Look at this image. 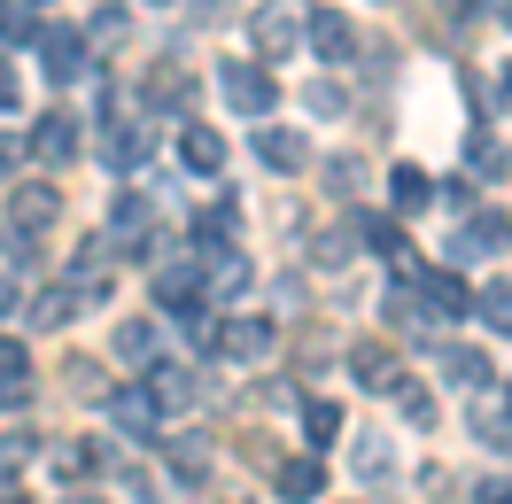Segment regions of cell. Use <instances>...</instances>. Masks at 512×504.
I'll return each mask as SVG.
<instances>
[{
  "label": "cell",
  "instance_id": "7",
  "mask_svg": "<svg viewBox=\"0 0 512 504\" xmlns=\"http://www.w3.org/2000/svg\"><path fill=\"white\" fill-rule=\"evenodd\" d=\"M295 39H303V24H295L288 8H272V0H264V8L249 16V47H256V63H288Z\"/></svg>",
  "mask_w": 512,
  "mask_h": 504
},
{
  "label": "cell",
  "instance_id": "3",
  "mask_svg": "<svg viewBox=\"0 0 512 504\" xmlns=\"http://www.w3.org/2000/svg\"><path fill=\"white\" fill-rule=\"evenodd\" d=\"M32 47H39V70H47L55 86H78V78L94 70V47H86V32H63V24H47Z\"/></svg>",
  "mask_w": 512,
  "mask_h": 504
},
{
  "label": "cell",
  "instance_id": "2",
  "mask_svg": "<svg viewBox=\"0 0 512 504\" xmlns=\"http://www.w3.org/2000/svg\"><path fill=\"white\" fill-rule=\"evenodd\" d=\"M272 342H280V326H272V318H256V311L225 318L218 334H210V349H218L225 365H264V357H272Z\"/></svg>",
  "mask_w": 512,
  "mask_h": 504
},
{
  "label": "cell",
  "instance_id": "10",
  "mask_svg": "<svg viewBox=\"0 0 512 504\" xmlns=\"http://www.w3.org/2000/svg\"><path fill=\"white\" fill-rule=\"evenodd\" d=\"M101 404H109V419H117V435H132V442H163V435H156L163 411H156V396H148V388H109Z\"/></svg>",
  "mask_w": 512,
  "mask_h": 504
},
{
  "label": "cell",
  "instance_id": "16",
  "mask_svg": "<svg viewBox=\"0 0 512 504\" xmlns=\"http://www.w3.org/2000/svg\"><path fill=\"white\" fill-rule=\"evenodd\" d=\"M272 497H288V504H319V497H326V466H319V450H311V458H280V466H272Z\"/></svg>",
  "mask_w": 512,
  "mask_h": 504
},
{
  "label": "cell",
  "instance_id": "4",
  "mask_svg": "<svg viewBox=\"0 0 512 504\" xmlns=\"http://www.w3.org/2000/svg\"><path fill=\"white\" fill-rule=\"evenodd\" d=\"M140 373H148L140 388L156 396V411H163V419H171V411H194V396H202V373H194V365H179V357H148Z\"/></svg>",
  "mask_w": 512,
  "mask_h": 504
},
{
  "label": "cell",
  "instance_id": "21",
  "mask_svg": "<svg viewBox=\"0 0 512 504\" xmlns=\"http://www.w3.org/2000/svg\"><path fill=\"white\" fill-rule=\"evenodd\" d=\"M179 156H187V171L218 179V171H225V140H218L210 125H187V132H179Z\"/></svg>",
  "mask_w": 512,
  "mask_h": 504
},
{
  "label": "cell",
  "instance_id": "49",
  "mask_svg": "<svg viewBox=\"0 0 512 504\" xmlns=\"http://www.w3.org/2000/svg\"><path fill=\"white\" fill-rule=\"evenodd\" d=\"M505 32H512V0H505Z\"/></svg>",
  "mask_w": 512,
  "mask_h": 504
},
{
  "label": "cell",
  "instance_id": "14",
  "mask_svg": "<svg viewBox=\"0 0 512 504\" xmlns=\"http://www.w3.org/2000/svg\"><path fill=\"white\" fill-rule=\"evenodd\" d=\"M350 373H357V388L396 396V388H404V357H396L388 342H357V349H350Z\"/></svg>",
  "mask_w": 512,
  "mask_h": 504
},
{
  "label": "cell",
  "instance_id": "24",
  "mask_svg": "<svg viewBox=\"0 0 512 504\" xmlns=\"http://www.w3.org/2000/svg\"><path fill=\"white\" fill-rule=\"evenodd\" d=\"M365 179H373V171H365V156H326V163H319V187L334 194V202H350Z\"/></svg>",
  "mask_w": 512,
  "mask_h": 504
},
{
  "label": "cell",
  "instance_id": "11",
  "mask_svg": "<svg viewBox=\"0 0 512 504\" xmlns=\"http://www.w3.org/2000/svg\"><path fill=\"white\" fill-rule=\"evenodd\" d=\"M109 256H117V241H78V256H70V295H78V303H101V295H109Z\"/></svg>",
  "mask_w": 512,
  "mask_h": 504
},
{
  "label": "cell",
  "instance_id": "35",
  "mask_svg": "<svg viewBox=\"0 0 512 504\" xmlns=\"http://www.w3.org/2000/svg\"><path fill=\"white\" fill-rule=\"evenodd\" d=\"M303 109H311V117H342V109H350V94H342L334 78H311V94H303Z\"/></svg>",
  "mask_w": 512,
  "mask_h": 504
},
{
  "label": "cell",
  "instance_id": "18",
  "mask_svg": "<svg viewBox=\"0 0 512 504\" xmlns=\"http://www.w3.org/2000/svg\"><path fill=\"white\" fill-rule=\"evenodd\" d=\"M466 396H474V435L489 450H512V404H497L489 388H466Z\"/></svg>",
  "mask_w": 512,
  "mask_h": 504
},
{
  "label": "cell",
  "instance_id": "12",
  "mask_svg": "<svg viewBox=\"0 0 512 504\" xmlns=\"http://www.w3.org/2000/svg\"><path fill=\"white\" fill-rule=\"evenodd\" d=\"M140 109H156V117L194 109V78H187L179 63H148V78H140Z\"/></svg>",
  "mask_w": 512,
  "mask_h": 504
},
{
  "label": "cell",
  "instance_id": "17",
  "mask_svg": "<svg viewBox=\"0 0 512 504\" xmlns=\"http://www.w3.org/2000/svg\"><path fill=\"white\" fill-rule=\"evenodd\" d=\"M388 202H396L404 218H419V210H435V179H427L419 163H396V171H388Z\"/></svg>",
  "mask_w": 512,
  "mask_h": 504
},
{
  "label": "cell",
  "instance_id": "48",
  "mask_svg": "<svg viewBox=\"0 0 512 504\" xmlns=\"http://www.w3.org/2000/svg\"><path fill=\"white\" fill-rule=\"evenodd\" d=\"M70 504H101V497H86V489H78V497H70Z\"/></svg>",
  "mask_w": 512,
  "mask_h": 504
},
{
  "label": "cell",
  "instance_id": "22",
  "mask_svg": "<svg viewBox=\"0 0 512 504\" xmlns=\"http://www.w3.org/2000/svg\"><path fill=\"white\" fill-rule=\"evenodd\" d=\"M24 396H32V357H24V342H0V411Z\"/></svg>",
  "mask_w": 512,
  "mask_h": 504
},
{
  "label": "cell",
  "instance_id": "32",
  "mask_svg": "<svg viewBox=\"0 0 512 504\" xmlns=\"http://www.w3.org/2000/svg\"><path fill=\"white\" fill-rule=\"evenodd\" d=\"M0 256H8V272H32V264H39V233H16V225H0Z\"/></svg>",
  "mask_w": 512,
  "mask_h": 504
},
{
  "label": "cell",
  "instance_id": "33",
  "mask_svg": "<svg viewBox=\"0 0 512 504\" xmlns=\"http://www.w3.org/2000/svg\"><path fill=\"white\" fill-rule=\"evenodd\" d=\"M357 473H365V481H388V473H396V442H357Z\"/></svg>",
  "mask_w": 512,
  "mask_h": 504
},
{
  "label": "cell",
  "instance_id": "39",
  "mask_svg": "<svg viewBox=\"0 0 512 504\" xmlns=\"http://www.w3.org/2000/svg\"><path fill=\"white\" fill-rule=\"evenodd\" d=\"M24 458H39V435L32 427H8L0 435V466H24Z\"/></svg>",
  "mask_w": 512,
  "mask_h": 504
},
{
  "label": "cell",
  "instance_id": "28",
  "mask_svg": "<svg viewBox=\"0 0 512 504\" xmlns=\"http://www.w3.org/2000/svg\"><path fill=\"white\" fill-rule=\"evenodd\" d=\"M334 435H342V404H334V396H311V404H303V442L326 450Z\"/></svg>",
  "mask_w": 512,
  "mask_h": 504
},
{
  "label": "cell",
  "instance_id": "50",
  "mask_svg": "<svg viewBox=\"0 0 512 504\" xmlns=\"http://www.w3.org/2000/svg\"><path fill=\"white\" fill-rule=\"evenodd\" d=\"M505 404H512V380H505Z\"/></svg>",
  "mask_w": 512,
  "mask_h": 504
},
{
  "label": "cell",
  "instance_id": "19",
  "mask_svg": "<svg viewBox=\"0 0 512 504\" xmlns=\"http://www.w3.org/2000/svg\"><path fill=\"white\" fill-rule=\"evenodd\" d=\"M148 148H156V132H148V125H109V140H101V156L117 163V171H140Z\"/></svg>",
  "mask_w": 512,
  "mask_h": 504
},
{
  "label": "cell",
  "instance_id": "47",
  "mask_svg": "<svg viewBox=\"0 0 512 504\" xmlns=\"http://www.w3.org/2000/svg\"><path fill=\"white\" fill-rule=\"evenodd\" d=\"M497 101H512V63H505V70H497Z\"/></svg>",
  "mask_w": 512,
  "mask_h": 504
},
{
  "label": "cell",
  "instance_id": "6",
  "mask_svg": "<svg viewBox=\"0 0 512 504\" xmlns=\"http://www.w3.org/2000/svg\"><path fill=\"white\" fill-rule=\"evenodd\" d=\"M156 303H163L171 318H202V311H210L202 264H156Z\"/></svg>",
  "mask_w": 512,
  "mask_h": 504
},
{
  "label": "cell",
  "instance_id": "13",
  "mask_svg": "<svg viewBox=\"0 0 512 504\" xmlns=\"http://www.w3.org/2000/svg\"><path fill=\"white\" fill-rule=\"evenodd\" d=\"M412 303L435 318V326H450V318H466V311H474V295H466V280H458V272H427V280L412 287Z\"/></svg>",
  "mask_w": 512,
  "mask_h": 504
},
{
  "label": "cell",
  "instance_id": "37",
  "mask_svg": "<svg viewBox=\"0 0 512 504\" xmlns=\"http://www.w3.org/2000/svg\"><path fill=\"white\" fill-rule=\"evenodd\" d=\"M24 39H39L32 8H8V0H0V47H24Z\"/></svg>",
  "mask_w": 512,
  "mask_h": 504
},
{
  "label": "cell",
  "instance_id": "41",
  "mask_svg": "<svg viewBox=\"0 0 512 504\" xmlns=\"http://www.w3.org/2000/svg\"><path fill=\"white\" fill-rule=\"evenodd\" d=\"M16 101H24V78H16V63H8V55H0V117H8V109H16Z\"/></svg>",
  "mask_w": 512,
  "mask_h": 504
},
{
  "label": "cell",
  "instance_id": "5",
  "mask_svg": "<svg viewBox=\"0 0 512 504\" xmlns=\"http://www.w3.org/2000/svg\"><path fill=\"white\" fill-rule=\"evenodd\" d=\"M55 218H63V187H47V179H8V225H16V233H47Z\"/></svg>",
  "mask_w": 512,
  "mask_h": 504
},
{
  "label": "cell",
  "instance_id": "34",
  "mask_svg": "<svg viewBox=\"0 0 512 504\" xmlns=\"http://www.w3.org/2000/svg\"><path fill=\"white\" fill-rule=\"evenodd\" d=\"M125 32H132V16H125V8H101L94 24H86V47H117Z\"/></svg>",
  "mask_w": 512,
  "mask_h": 504
},
{
  "label": "cell",
  "instance_id": "27",
  "mask_svg": "<svg viewBox=\"0 0 512 504\" xmlns=\"http://www.w3.org/2000/svg\"><path fill=\"white\" fill-rule=\"evenodd\" d=\"M357 233H365V241H373V256H381V264H412V233H404V225H381V218H357Z\"/></svg>",
  "mask_w": 512,
  "mask_h": 504
},
{
  "label": "cell",
  "instance_id": "26",
  "mask_svg": "<svg viewBox=\"0 0 512 504\" xmlns=\"http://www.w3.org/2000/svg\"><path fill=\"white\" fill-rule=\"evenodd\" d=\"M233 233H241V202H210V210L194 218V249H218Z\"/></svg>",
  "mask_w": 512,
  "mask_h": 504
},
{
  "label": "cell",
  "instance_id": "44",
  "mask_svg": "<svg viewBox=\"0 0 512 504\" xmlns=\"http://www.w3.org/2000/svg\"><path fill=\"white\" fill-rule=\"evenodd\" d=\"M194 16H202V24H225V16H233V0H194Z\"/></svg>",
  "mask_w": 512,
  "mask_h": 504
},
{
  "label": "cell",
  "instance_id": "8",
  "mask_svg": "<svg viewBox=\"0 0 512 504\" xmlns=\"http://www.w3.org/2000/svg\"><path fill=\"white\" fill-rule=\"evenodd\" d=\"M303 39H311V55H319V63H357V24L342 16V8H311Z\"/></svg>",
  "mask_w": 512,
  "mask_h": 504
},
{
  "label": "cell",
  "instance_id": "43",
  "mask_svg": "<svg viewBox=\"0 0 512 504\" xmlns=\"http://www.w3.org/2000/svg\"><path fill=\"white\" fill-rule=\"evenodd\" d=\"M8 311H24V287H16V272L0 280V326H8Z\"/></svg>",
  "mask_w": 512,
  "mask_h": 504
},
{
  "label": "cell",
  "instance_id": "15",
  "mask_svg": "<svg viewBox=\"0 0 512 504\" xmlns=\"http://www.w3.org/2000/svg\"><path fill=\"white\" fill-rule=\"evenodd\" d=\"M78 140H86V132H78V117H63V109H47V117L32 125V140H24V148H32L39 163H55V171H63V163L78 156Z\"/></svg>",
  "mask_w": 512,
  "mask_h": 504
},
{
  "label": "cell",
  "instance_id": "46",
  "mask_svg": "<svg viewBox=\"0 0 512 504\" xmlns=\"http://www.w3.org/2000/svg\"><path fill=\"white\" fill-rule=\"evenodd\" d=\"M450 16H458V24H466V16H481V8H489V0H443Z\"/></svg>",
  "mask_w": 512,
  "mask_h": 504
},
{
  "label": "cell",
  "instance_id": "1",
  "mask_svg": "<svg viewBox=\"0 0 512 504\" xmlns=\"http://www.w3.org/2000/svg\"><path fill=\"white\" fill-rule=\"evenodd\" d=\"M218 86H225V101H233L249 125L280 109V78H272V63H225V70H218Z\"/></svg>",
  "mask_w": 512,
  "mask_h": 504
},
{
  "label": "cell",
  "instance_id": "23",
  "mask_svg": "<svg viewBox=\"0 0 512 504\" xmlns=\"http://www.w3.org/2000/svg\"><path fill=\"white\" fill-rule=\"evenodd\" d=\"M505 241H512V218H474L458 241H450V256L466 264V256H489V249H505Z\"/></svg>",
  "mask_w": 512,
  "mask_h": 504
},
{
  "label": "cell",
  "instance_id": "31",
  "mask_svg": "<svg viewBox=\"0 0 512 504\" xmlns=\"http://www.w3.org/2000/svg\"><path fill=\"white\" fill-rule=\"evenodd\" d=\"M63 380H70V396H86V404H101V396H109V380H101V357H70Z\"/></svg>",
  "mask_w": 512,
  "mask_h": 504
},
{
  "label": "cell",
  "instance_id": "36",
  "mask_svg": "<svg viewBox=\"0 0 512 504\" xmlns=\"http://www.w3.org/2000/svg\"><path fill=\"white\" fill-rule=\"evenodd\" d=\"M210 466V442L202 435H187V442H171V473H179V481H194V473Z\"/></svg>",
  "mask_w": 512,
  "mask_h": 504
},
{
  "label": "cell",
  "instance_id": "29",
  "mask_svg": "<svg viewBox=\"0 0 512 504\" xmlns=\"http://www.w3.org/2000/svg\"><path fill=\"white\" fill-rule=\"evenodd\" d=\"M117 357H125V365H148V357H156V318H125V326H117Z\"/></svg>",
  "mask_w": 512,
  "mask_h": 504
},
{
  "label": "cell",
  "instance_id": "30",
  "mask_svg": "<svg viewBox=\"0 0 512 504\" xmlns=\"http://www.w3.org/2000/svg\"><path fill=\"white\" fill-rule=\"evenodd\" d=\"M474 311H481V318H489V326H497V334L512 342V280H489V287L474 295Z\"/></svg>",
  "mask_w": 512,
  "mask_h": 504
},
{
  "label": "cell",
  "instance_id": "20",
  "mask_svg": "<svg viewBox=\"0 0 512 504\" xmlns=\"http://www.w3.org/2000/svg\"><path fill=\"white\" fill-rule=\"evenodd\" d=\"M24 318H32L39 334H55V326H70V318H78V295H70V287L55 280V287H39L32 303H24Z\"/></svg>",
  "mask_w": 512,
  "mask_h": 504
},
{
  "label": "cell",
  "instance_id": "9",
  "mask_svg": "<svg viewBox=\"0 0 512 504\" xmlns=\"http://www.w3.org/2000/svg\"><path fill=\"white\" fill-rule=\"evenodd\" d=\"M256 163L280 171V179H295V171L311 163V140H303L295 125H264V117H256Z\"/></svg>",
  "mask_w": 512,
  "mask_h": 504
},
{
  "label": "cell",
  "instance_id": "25",
  "mask_svg": "<svg viewBox=\"0 0 512 504\" xmlns=\"http://www.w3.org/2000/svg\"><path fill=\"white\" fill-rule=\"evenodd\" d=\"M443 380L450 388H481V380H489V357L466 349V342H443Z\"/></svg>",
  "mask_w": 512,
  "mask_h": 504
},
{
  "label": "cell",
  "instance_id": "38",
  "mask_svg": "<svg viewBox=\"0 0 512 504\" xmlns=\"http://www.w3.org/2000/svg\"><path fill=\"white\" fill-rule=\"evenodd\" d=\"M396 404H404V419H412V427H435V396H427L419 380H404V388H396Z\"/></svg>",
  "mask_w": 512,
  "mask_h": 504
},
{
  "label": "cell",
  "instance_id": "45",
  "mask_svg": "<svg viewBox=\"0 0 512 504\" xmlns=\"http://www.w3.org/2000/svg\"><path fill=\"white\" fill-rule=\"evenodd\" d=\"M16 156H24V140H0V179H16Z\"/></svg>",
  "mask_w": 512,
  "mask_h": 504
},
{
  "label": "cell",
  "instance_id": "40",
  "mask_svg": "<svg viewBox=\"0 0 512 504\" xmlns=\"http://www.w3.org/2000/svg\"><path fill=\"white\" fill-rule=\"evenodd\" d=\"M311 264H319V272H342V264H350V241H342V233H319V241H311Z\"/></svg>",
  "mask_w": 512,
  "mask_h": 504
},
{
  "label": "cell",
  "instance_id": "42",
  "mask_svg": "<svg viewBox=\"0 0 512 504\" xmlns=\"http://www.w3.org/2000/svg\"><path fill=\"white\" fill-rule=\"evenodd\" d=\"M474 504H512V481H474Z\"/></svg>",
  "mask_w": 512,
  "mask_h": 504
}]
</instances>
